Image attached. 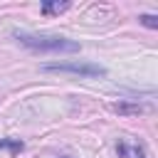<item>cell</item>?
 <instances>
[{
    "instance_id": "obj_5",
    "label": "cell",
    "mask_w": 158,
    "mask_h": 158,
    "mask_svg": "<svg viewBox=\"0 0 158 158\" xmlns=\"http://www.w3.org/2000/svg\"><path fill=\"white\" fill-rule=\"evenodd\" d=\"M118 114H138L141 111V106H114Z\"/></svg>"
},
{
    "instance_id": "obj_2",
    "label": "cell",
    "mask_w": 158,
    "mask_h": 158,
    "mask_svg": "<svg viewBox=\"0 0 158 158\" xmlns=\"http://www.w3.org/2000/svg\"><path fill=\"white\" fill-rule=\"evenodd\" d=\"M47 72H69V74H81V77H104L106 69L99 64H86V62H57V64H44Z\"/></svg>"
},
{
    "instance_id": "obj_1",
    "label": "cell",
    "mask_w": 158,
    "mask_h": 158,
    "mask_svg": "<svg viewBox=\"0 0 158 158\" xmlns=\"http://www.w3.org/2000/svg\"><path fill=\"white\" fill-rule=\"evenodd\" d=\"M15 37L20 40V44L37 49V52H79V42L59 37V35H32V32H15Z\"/></svg>"
},
{
    "instance_id": "obj_4",
    "label": "cell",
    "mask_w": 158,
    "mask_h": 158,
    "mask_svg": "<svg viewBox=\"0 0 158 158\" xmlns=\"http://www.w3.org/2000/svg\"><path fill=\"white\" fill-rule=\"evenodd\" d=\"M138 20H141L146 27H151V30H156V27H158V17H156V15H141Z\"/></svg>"
},
{
    "instance_id": "obj_3",
    "label": "cell",
    "mask_w": 158,
    "mask_h": 158,
    "mask_svg": "<svg viewBox=\"0 0 158 158\" xmlns=\"http://www.w3.org/2000/svg\"><path fill=\"white\" fill-rule=\"evenodd\" d=\"M69 7V2H44L42 5V12L44 15H49V12H64Z\"/></svg>"
}]
</instances>
